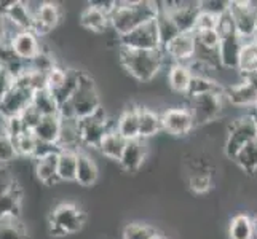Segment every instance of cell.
Segmentation results:
<instances>
[{"mask_svg": "<svg viewBox=\"0 0 257 239\" xmlns=\"http://www.w3.org/2000/svg\"><path fill=\"white\" fill-rule=\"evenodd\" d=\"M166 55L160 50H128L118 47V63L139 83H152L166 66Z\"/></svg>", "mask_w": 257, "mask_h": 239, "instance_id": "obj_1", "label": "cell"}, {"mask_svg": "<svg viewBox=\"0 0 257 239\" xmlns=\"http://www.w3.org/2000/svg\"><path fill=\"white\" fill-rule=\"evenodd\" d=\"M160 10L158 2L149 0H125V2H115V8L109 15L110 29L117 37L130 34L139 26L155 21Z\"/></svg>", "mask_w": 257, "mask_h": 239, "instance_id": "obj_2", "label": "cell"}, {"mask_svg": "<svg viewBox=\"0 0 257 239\" xmlns=\"http://www.w3.org/2000/svg\"><path fill=\"white\" fill-rule=\"evenodd\" d=\"M228 101L225 97V90L220 93L201 94L187 99V107L193 115L195 126H206L224 118L225 110L228 109Z\"/></svg>", "mask_w": 257, "mask_h": 239, "instance_id": "obj_3", "label": "cell"}, {"mask_svg": "<svg viewBox=\"0 0 257 239\" xmlns=\"http://www.w3.org/2000/svg\"><path fill=\"white\" fill-rule=\"evenodd\" d=\"M86 215L74 202H61L48 215L50 234L56 237L78 233L85 225Z\"/></svg>", "mask_w": 257, "mask_h": 239, "instance_id": "obj_4", "label": "cell"}, {"mask_svg": "<svg viewBox=\"0 0 257 239\" xmlns=\"http://www.w3.org/2000/svg\"><path fill=\"white\" fill-rule=\"evenodd\" d=\"M257 123L244 112L240 118L232 120L227 126L225 142H224V153L228 159H233L241 150L255 140Z\"/></svg>", "mask_w": 257, "mask_h": 239, "instance_id": "obj_5", "label": "cell"}, {"mask_svg": "<svg viewBox=\"0 0 257 239\" xmlns=\"http://www.w3.org/2000/svg\"><path fill=\"white\" fill-rule=\"evenodd\" d=\"M69 104L74 110L75 120H83L91 117L93 113H96L102 107L94 80L86 72H83V70L80 75V83H78V88L72 94V97L69 99Z\"/></svg>", "mask_w": 257, "mask_h": 239, "instance_id": "obj_6", "label": "cell"}, {"mask_svg": "<svg viewBox=\"0 0 257 239\" xmlns=\"http://www.w3.org/2000/svg\"><path fill=\"white\" fill-rule=\"evenodd\" d=\"M112 128H115V121L109 118L104 107L93 113L91 117L78 120V134H80L82 147L97 150L102 139Z\"/></svg>", "mask_w": 257, "mask_h": 239, "instance_id": "obj_7", "label": "cell"}, {"mask_svg": "<svg viewBox=\"0 0 257 239\" xmlns=\"http://www.w3.org/2000/svg\"><path fill=\"white\" fill-rule=\"evenodd\" d=\"M228 13L232 16L235 31L240 35L244 47L257 42V7L252 2H230Z\"/></svg>", "mask_w": 257, "mask_h": 239, "instance_id": "obj_8", "label": "cell"}, {"mask_svg": "<svg viewBox=\"0 0 257 239\" xmlns=\"http://www.w3.org/2000/svg\"><path fill=\"white\" fill-rule=\"evenodd\" d=\"M162 125L163 132L173 137H185L197 128L193 121V115L187 107V99L185 104L173 105L162 112Z\"/></svg>", "mask_w": 257, "mask_h": 239, "instance_id": "obj_9", "label": "cell"}, {"mask_svg": "<svg viewBox=\"0 0 257 239\" xmlns=\"http://www.w3.org/2000/svg\"><path fill=\"white\" fill-rule=\"evenodd\" d=\"M118 47L128 50H160L155 21L146 23L123 37H118Z\"/></svg>", "mask_w": 257, "mask_h": 239, "instance_id": "obj_10", "label": "cell"}, {"mask_svg": "<svg viewBox=\"0 0 257 239\" xmlns=\"http://www.w3.org/2000/svg\"><path fill=\"white\" fill-rule=\"evenodd\" d=\"M163 8L171 15L181 34H193L200 15L198 2H165Z\"/></svg>", "mask_w": 257, "mask_h": 239, "instance_id": "obj_11", "label": "cell"}, {"mask_svg": "<svg viewBox=\"0 0 257 239\" xmlns=\"http://www.w3.org/2000/svg\"><path fill=\"white\" fill-rule=\"evenodd\" d=\"M32 96L34 93L31 90L15 83L10 93L0 101V120H2V123L7 118L21 115L32 104Z\"/></svg>", "mask_w": 257, "mask_h": 239, "instance_id": "obj_12", "label": "cell"}, {"mask_svg": "<svg viewBox=\"0 0 257 239\" xmlns=\"http://www.w3.org/2000/svg\"><path fill=\"white\" fill-rule=\"evenodd\" d=\"M195 48H197V40H195V32H193V34H179L170 45L163 48V51L173 64H189L193 61Z\"/></svg>", "mask_w": 257, "mask_h": 239, "instance_id": "obj_13", "label": "cell"}, {"mask_svg": "<svg viewBox=\"0 0 257 239\" xmlns=\"http://www.w3.org/2000/svg\"><path fill=\"white\" fill-rule=\"evenodd\" d=\"M5 7H0V13L5 20L13 24L18 31H32L35 29V16L29 10L28 2H7Z\"/></svg>", "mask_w": 257, "mask_h": 239, "instance_id": "obj_14", "label": "cell"}, {"mask_svg": "<svg viewBox=\"0 0 257 239\" xmlns=\"http://www.w3.org/2000/svg\"><path fill=\"white\" fill-rule=\"evenodd\" d=\"M12 50L16 55V58L23 63H31L32 59L37 58L43 51L40 47L39 35L32 31H21L10 40Z\"/></svg>", "mask_w": 257, "mask_h": 239, "instance_id": "obj_15", "label": "cell"}, {"mask_svg": "<svg viewBox=\"0 0 257 239\" xmlns=\"http://www.w3.org/2000/svg\"><path fill=\"white\" fill-rule=\"evenodd\" d=\"M244 48V43L241 37L235 34L222 35L219 45V63L220 69L225 70H238V64H240V56Z\"/></svg>", "mask_w": 257, "mask_h": 239, "instance_id": "obj_16", "label": "cell"}, {"mask_svg": "<svg viewBox=\"0 0 257 239\" xmlns=\"http://www.w3.org/2000/svg\"><path fill=\"white\" fill-rule=\"evenodd\" d=\"M147 155H149L147 140H143V139L128 140L125 152H123L118 161V166L125 172H136L146 163Z\"/></svg>", "mask_w": 257, "mask_h": 239, "instance_id": "obj_17", "label": "cell"}, {"mask_svg": "<svg viewBox=\"0 0 257 239\" xmlns=\"http://www.w3.org/2000/svg\"><path fill=\"white\" fill-rule=\"evenodd\" d=\"M115 129L126 140L139 139V105L130 104L115 120Z\"/></svg>", "mask_w": 257, "mask_h": 239, "instance_id": "obj_18", "label": "cell"}, {"mask_svg": "<svg viewBox=\"0 0 257 239\" xmlns=\"http://www.w3.org/2000/svg\"><path fill=\"white\" fill-rule=\"evenodd\" d=\"M225 97L232 107L243 109L244 112L257 105V91L243 80L233 86L225 88Z\"/></svg>", "mask_w": 257, "mask_h": 239, "instance_id": "obj_19", "label": "cell"}, {"mask_svg": "<svg viewBox=\"0 0 257 239\" xmlns=\"http://www.w3.org/2000/svg\"><path fill=\"white\" fill-rule=\"evenodd\" d=\"M61 16H63V12H61V7L55 2H42L40 10L35 16V29L34 32L39 35H45L48 32H51L56 28L61 21Z\"/></svg>", "mask_w": 257, "mask_h": 239, "instance_id": "obj_20", "label": "cell"}, {"mask_svg": "<svg viewBox=\"0 0 257 239\" xmlns=\"http://www.w3.org/2000/svg\"><path fill=\"white\" fill-rule=\"evenodd\" d=\"M160 132H163L162 112L147 105H139V139L149 140Z\"/></svg>", "mask_w": 257, "mask_h": 239, "instance_id": "obj_21", "label": "cell"}, {"mask_svg": "<svg viewBox=\"0 0 257 239\" xmlns=\"http://www.w3.org/2000/svg\"><path fill=\"white\" fill-rule=\"evenodd\" d=\"M192 77V70L187 64H173L166 70V83L177 96H187Z\"/></svg>", "mask_w": 257, "mask_h": 239, "instance_id": "obj_22", "label": "cell"}, {"mask_svg": "<svg viewBox=\"0 0 257 239\" xmlns=\"http://www.w3.org/2000/svg\"><path fill=\"white\" fill-rule=\"evenodd\" d=\"M78 23H80V26L85 31L94 32V34H101L104 31L110 29L109 13H105L104 10H101V8L93 7L90 4H88V7L80 13Z\"/></svg>", "mask_w": 257, "mask_h": 239, "instance_id": "obj_23", "label": "cell"}, {"mask_svg": "<svg viewBox=\"0 0 257 239\" xmlns=\"http://www.w3.org/2000/svg\"><path fill=\"white\" fill-rule=\"evenodd\" d=\"M61 126H63V121H61L59 115H55V117H42L40 123L34 128L32 132L40 144L58 147L61 137Z\"/></svg>", "mask_w": 257, "mask_h": 239, "instance_id": "obj_24", "label": "cell"}, {"mask_svg": "<svg viewBox=\"0 0 257 239\" xmlns=\"http://www.w3.org/2000/svg\"><path fill=\"white\" fill-rule=\"evenodd\" d=\"M58 150L43 155L35 159V175L43 185H55L59 182L58 179Z\"/></svg>", "mask_w": 257, "mask_h": 239, "instance_id": "obj_25", "label": "cell"}, {"mask_svg": "<svg viewBox=\"0 0 257 239\" xmlns=\"http://www.w3.org/2000/svg\"><path fill=\"white\" fill-rule=\"evenodd\" d=\"M99 179V167H97L94 158L80 150L78 153V164H77V177L75 182L80 187H93Z\"/></svg>", "mask_w": 257, "mask_h": 239, "instance_id": "obj_26", "label": "cell"}, {"mask_svg": "<svg viewBox=\"0 0 257 239\" xmlns=\"http://www.w3.org/2000/svg\"><path fill=\"white\" fill-rule=\"evenodd\" d=\"M78 153H80V150L59 148V153H58V179H59V182H75Z\"/></svg>", "mask_w": 257, "mask_h": 239, "instance_id": "obj_27", "label": "cell"}, {"mask_svg": "<svg viewBox=\"0 0 257 239\" xmlns=\"http://www.w3.org/2000/svg\"><path fill=\"white\" fill-rule=\"evenodd\" d=\"M126 144H128V140L125 137H121L117 132V129L112 128L107 134H105V137L102 139V142H101L99 148H97V152H99L104 158L118 163L123 152H125Z\"/></svg>", "mask_w": 257, "mask_h": 239, "instance_id": "obj_28", "label": "cell"}, {"mask_svg": "<svg viewBox=\"0 0 257 239\" xmlns=\"http://www.w3.org/2000/svg\"><path fill=\"white\" fill-rule=\"evenodd\" d=\"M158 5H160V10H158V15L155 18V26H157V32H158V39H160V47L163 50L170 45L181 32L177 29L176 23L173 21L171 15L165 10L162 4H158Z\"/></svg>", "mask_w": 257, "mask_h": 239, "instance_id": "obj_29", "label": "cell"}, {"mask_svg": "<svg viewBox=\"0 0 257 239\" xmlns=\"http://www.w3.org/2000/svg\"><path fill=\"white\" fill-rule=\"evenodd\" d=\"M23 204V190L20 185L7 191L4 196H0V220L4 218H20Z\"/></svg>", "mask_w": 257, "mask_h": 239, "instance_id": "obj_30", "label": "cell"}, {"mask_svg": "<svg viewBox=\"0 0 257 239\" xmlns=\"http://www.w3.org/2000/svg\"><path fill=\"white\" fill-rule=\"evenodd\" d=\"M32 105L39 110L42 117H55V115H59V104L48 88L34 93Z\"/></svg>", "mask_w": 257, "mask_h": 239, "instance_id": "obj_31", "label": "cell"}, {"mask_svg": "<svg viewBox=\"0 0 257 239\" xmlns=\"http://www.w3.org/2000/svg\"><path fill=\"white\" fill-rule=\"evenodd\" d=\"M228 239H255L252 231L251 215L236 214L230 218L228 223Z\"/></svg>", "mask_w": 257, "mask_h": 239, "instance_id": "obj_32", "label": "cell"}, {"mask_svg": "<svg viewBox=\"0 0 257 239\" xmlns=\"http://www.w3.org/2000/svg\"><path fill=\"white\" fill-rule=\"evenodd\" d=\"M225 88L219 85L217 80L211 78V77H200V75H193L189 93L185 96V99H190V97H197L201 94H209V93H220L224 91Z\"/></svg>", "mask_w": 257, "mask_h": 239, "instance_id": "obj_33", "label": "cell"}, {"mask_svg": "<svg viewBox=\"0 0 257 239\" xmlns=\"http://www.w3.org/2000/svg\"><path fill=\"white\" fill-rule=\"evenodd\" d=\"M235 163L246 174L257 172V140H254L249 145H246L241 152L236 155Z\"/></svg>", "mask_w": 257, "mask_h": 239, "instance_id": "obj_34", "label": "cell"}, {"mask_svg": "<svg viewBox=\"0 0 257 239\" xmlns=\"http://www.w3.org/2000/svg\"><path fill=\"white\" fill-rule=\"evenodd\" d=\"M0 239H29V233L20 218L0 220Z\"/></svg>", "mask_w": 257, "mask_h": 239, "instance_id": "obj_35", "label": "cell"}, {"mask_svg": "<svg viewBox=\"0 0 257 239\" xmlns=\"http://www.w3.org/2000/svg\"><path fill=\"white\" fill-rule=\"evenodd\" d=\"M15 148L18 156H26V158H35L39 148V140L34 136L32 131H26L18 139H15Z\"/></svg>", "mask_w": 257, "mask_h": 239, "instance_id": "obj_36", "label": "cell"}, {"mask_svg": "<svg viewBox=\"0 0 257 239\" xmlns=\"http://www.w3.org/2000/svg\"><path fill=\"white\" fill-rule=\"evenodd\" d=\"M155 229L147 223H128L123 228L121 239H152L155 236Z\"/></svg>", "mask_w": 257, "mask_h": 239, "instance_id": "obj_37", "label": "cell"}, {"mask_svg": "<svg viewBox=\"0 0 257 239\" xmlns=\"http://www.w3.org/2000/svg\"><path fill=\"white\" fill-rule=\"evenodd\" d=\"M18 156L15 148V140L7 134L4 126L0 125V164H7Z\"/></svg>", "mask_w": 257, "mask_h": 239, "instance_id": "obj_38", "label": "cell"}, {"mask_svg": "<svg viewBox=\"0 0 257 239\" xmlns=\"http://www.w3.org/2000/svg\"><path fill=\"white\" fill-rule=\"evenodd\" d=\"M257 70V51L254 45H246L241 51L240 56V64H238V72L241 75L249 74Z\"/></svg>", "mask_w": 257, "mask_h": 239, "instance_id": "obj_39", "label": "cell"}, {"mask_svg": "<svg viewBox=\"0 0 257 239\" xmlns=\"http://www.w3.org/2000/svg\"><path fill=\"white\" fill-rule=\"evenodd\" d=\"M67 80V69H63L59 66H55L50 72L47 74V83H48V90L51 93H55L64 86Z\"/></svg>", "mask_w": 257, "mask_h": 239, "instance_id": "obj_40", "label": "cell"}, {"mask_svg": "<svg viewBox=\"0 0 257 239\" xmlns=\"http://www.w3.org/2000/svg\"><path fill=\"white\" fill-rule=\"evenodd\" d=\"M220 34L217 29H212V31H200V32H195V40L200 45L211 48V50H219L220 45Z\"/></svg>", "mask_w": 257, "mask_h": 239, "instance_id": "obj_41", "label": "cell"}, {"mask_svg": "<svg viewBox=\"0 0 257 239\" xmlns=\"http://www.w3.org/2000/svg\"><path fill=\"white\" fill-rule=\"evenodd\" d=\"M28 66L31 69H34V70H37V72L48 74L50 70L55 67V66H58V64H56L55 58H53L51 55H48V53H45V51H42L37 58L32 59L31 63H28Z\"/></svg>", "mask_w": 257, "mask_h": 239, "instance_id": "obj_42", "label": "cell"}, {"mask_svg": "<svg viewBox=\"0 0 257 239\" xmlns=\"http://www.w3.org/2000/svg\"><path fill=\"white\" fill-rule=\"evenodd\" d=\"M2 126H4V129H5L7 134L10 136L13 140L18 139L21 134H24V132L28 131V129H26V126H24V123H23V120H21L20 115H18V117H12V118L4 120Z\"/></svg>", "mask_w": 257, "mask_h": 239, "instance_id": "obj_43", "label": "cell"}, {"mask_svg": "<svg viewBox=\"0 0 257 239\" xmlns=\"http://www.w3.org/2000/svg\"><path fill=\"white\" fill-rule=\"evenodd\" d=\"M201 12H208L216 16H222L228 12L230 2H222V0H205V2H198Z\"/></svg>", "mask_w": 257, "mask_h": 239, "instance_id": "obj_44", "label": "cell"}, {"mask_svg": "<svg viewBox=\"0 0 257 239\" xmlns=\"http://www.w3.org/2000/svg\"><path fill=\"white\" fill-rule=\"evenodd\" d=\"M219 18H220V16H216V15H212V13L201 12V10H200L198 20H197V29H195V32L217 29V26H219Z\"/></svg>", "mask_w": 257, "mask_h": 239, "instance_id": "obj_45", "label": "cell"}, {"mask_svg": "<svg viewBox=\"0 0 257 239\" xmlns=\"http://www.w3.org/2000/svg\"><path fill=\"white\" fill-rule=\"evenodd\" d=\"M16 183L18 182L10 167L5 164H0V196H4L7 191H10Z\"/></svg>", "mask_w": 257, "mask_h": 239, "instance_id": "obj_46", "label": "cell"}, {"mask_svg": "<svg viewBox=\"0 0 257 239\" xmlns=\"http://www.w3.org/2000/svg\"><path fill=\"white\" fill-rule=\"evenodd\" d=\"M20 117H21L24 126H26V129H28V131H34V128L37 126L39 123H40V120H42V115L39 113V110L35 109L32 104L20 115Z\"/></svg>", "mask_w": 257, "mask_h": 239, "instance_id": "obj_47", "label": "cell"}, {"mask_svg": "<svg viewBox=\"0 0 257 239\" xmlns=\"http://www.w3.org/2000/svg\"><path fill=\"white\" fill-rule=\"evenodd\" d=\"M15 83H16V78L10 70L5 69V67L0 70V101L10 93V90L15 86Z\"/></svg>", "mask_w": 257, "mask_h": 239, "instance_id": "obj_48", "label": "cell"}, {"mask_svg": "<svg viewBox=\"0 0 257 239\" xmlns=\"http://www.w3.org/2000/svg\"><path fill=\"white\" fill-rule=\"evenodd\" d=\"M241 77H243V82H246L247 85L252 86L254 90L257 91V70H254V72H249V74H244Z\"/></svg>", "mask_w": 257, "mask_h": 239, "instance_id": "obj_49", "label": "cell"}, {"mask_svg": "<svg viewBox=\"0 0 257 239\" xmlns=\"http://www.w3.org/2000/svg\"><path fill=\"white\" fill-rule=\"evenodd\" d=\"M4 42H8V39H7V28H5V20H4L2 13H0V43H4Z\"/></svg>", "mask_w": 257, "mask_h": 239, "instance_id": "obj_50", "label": "cell"}, {"mask_svg": "<svg viewBox=\"0 0 257 239\" xmlns=\"http://www.w3.org/2000/svg\"><path fill=\"white\" fill-rule=\"evenodd\" d=\"M251 222H252V231H254V237L257 239V214L251 215Z\"/></svg>", "mask_w": 257, "mask_h": 239, "instance_id": "obj_51", "label": "cell"}, {"mask_svg": "<svg viewBox=\"0 0 257 239\" xmlns=\"http://www.w3.org/2000/svg\"><path fill=\"white\" fill-rule=\"evenodd\" d=\"M152 239H168V237L163 236V234H160V233H155V236H154Z\"/></svg>", "mask_w": 257, "mask_h": 239, "instance_id": "obj_52", "label": "cell"}, {"mask_svg": "<svg viewBox=\"0 0 257 239\" xmlns=\"http://www.w3.org/2000/svg\"><path fill=\"white\" fill-rule=\"evenodd\" d=\"M4 69V64H2V61H0V70H2Z\"/></svg>", "mask_w": 257, "mask_h": 239, "instance_id": "obj_53", "label": "cell"}, {"mask_svg": "<svg viewBox=\"0 0 257 239\" xmlns=\"http://www.w3.org/2000/svg\"><path fill=\"white\" fill-rule=\"evenodd\" d=\"M254 48H255V51H257V42L254 43Z\"/></svg>", "mask_w": 257, "mask_h": 239, "instance_id": "obj_54", "label": "cell"}, {"mask_svg": "<svg viewBox=\"0 0 257 239\" xmlns=\"http://www.w3.org/2000/svg\"><path fill=\"white\" fill-rule=\"evenodd\" d=\"M255 140H257V132H255Z\"/></svg>", "mask_w": 257, "mask_h": 239, "instance_id": "obj_55", "label": "cell"}, {"mask_svg": "<svg viewBox=\"0 0 257 239\" xmlns=\"http://www.w3.org/2000/svg\"><path fill=\"white\" fill-rule=\"evenodd\" d=\"M0 125H2V123H0Z\"/></svg>", "mask_w": 257, "mask_h": 239, "instance_id": "obj_56", "label": "cell"}, {"mask_svg": "<svg viewBox=\"0 0 257 239\" xmlns=\"http://www.w3.org/2000/svg\"><path fill=\"white\" fill-rule=\"evenodd\" d=\"M255 107H257V105H255Z\"/></svg>", "mask_w": 257, "mask_h": 239, "instance_id": "obj_57", "label": "cell"}]
</instances>
